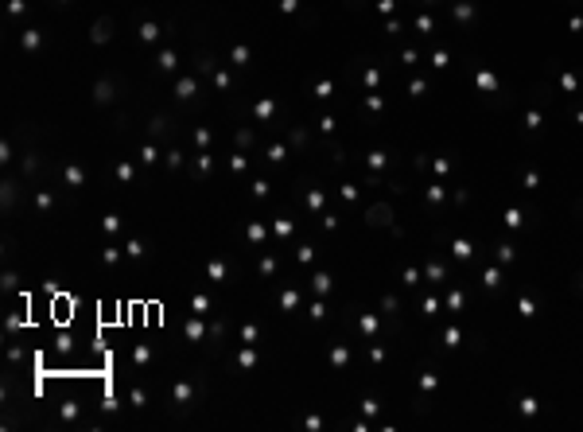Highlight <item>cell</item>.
Returning <instances> with one entry per match:
<instances>
[{"label":"cell","mask_w":583,"mask_h":432,"mask_svg":"<svg viewBox=\"0 0 583 432\" xmlns=\"http://www.w3.org/2000/svg\"><path fill=\"white\" fill-rule=\"evenodd\" d=\"M58 4H66V0H58Z\"/></svg>","instance_id":"816d5d0a"},{"label":"cell","mask_w":583,"mask_h":432,"mask_svg":"<svg viewBox=\"0 0 583 432\" xmlns=\"http://www.w3.org/2000/svg\"><path fill=\"white\" fill-rule=\"evenodd\" d=\"M125 253H128V257H136V261H140V257H144V253H148V249H144V242H136V238H132V242H128V245H125Z\"/></svg>","instance_id":"7402d4cb"},{"label":"cell","mask_w":583,"mask_h":432,"mask_svg":"<svg viewBox=\"0 0 583 432\" xmlns=\"http://www.w3.org/2000/svg\"><path fill=\"white\" fill-rule=\"evenodd\" d=\"M229 167H233V171H245V167H249V160H245V156H241V152H237V156H233V160H229Z\"/></svg>","instance_id":"ab89813d"},{"label":"cell","mask_w":583,"mask_h":432,"mask_svg":"<svg viewBox=\"0 0 583 432\" xmlns=\"http://www.w3.org/2000/svg\"><path fill=\"white\" fill-rule=\"evenodd\" d=\"M62 179H66V187H82V183H86V167L66 163V167H62Z\"/></svg>","instance_id":"5b68a950"},{"label":"cell","mask_w":583,"mask_h":432,"mask_svg":"<svg viewBox=\"0 0 583 432\" xmlns=\"http://www.w3.org/2000/svg\"><path fill=\"white\" fill-rule=\"evenodd\" d=\"M199 74H214V62H210V58H206V54H203V58H199Z\"/></svg>","instance_id":"ee69618b"},{"label":"cell","mask_w":583,"mask_h":432,"mask_svg":"<svg viewBox=\"0 0 583 432\" xmlns=\"http://www.w3.org/2000/svg\"><path fill=\"white\" fill-rule=\"evenodd\" d=\"M35 171H39V160L27 152V160H24V175H35Z\"/></svg>","instance_id":"e575fe53"},{"label":"cell","mask_w":583,"mask_h":432,"mask_svg":"<svg viewBox=\"0 0 583 432\" xmlns=\"http://www.w3.org/2000/svg\"><path fill=\"white\" fill-rule=\"evenodd\" d=\"M136 35H140V43H156L159 35H163V27H159V24H152V20H148V24H140V31H136Z\"/></svg>","instance_id":"8992f818"},{"label":"cell","mask_w":583,"mask_h":432,"mask_svg":"<svg viewBox=\"0 0 583 432\" xmlns=\"http://www.w3.org/2000/svg\"><path fill=\"white\" fill-rule=\"evenodd\" d=\"M39 43H43V35H39L35 27H27V31L20 35V47H24V51H39Z\"/></svg>","instance_id":"52a82bcc"},{"label":"cell","mask_w":583,"mask_h":432,"mask_svg":"<svg viewBox=\"0 0 583 432\" xmlns=\"http://www.w3.org/2000/svg\"><path fill=\"white\" fill-rule=\"evenodd\" d=\"M148 358H152V351H148V347H144V343H140V347H136V351H132V362H136V366H144V362H148Z\"/></svg>","instance_id":"4316f807"},{"label":"cell","mask_w":583,"mask_h":432,"mask_svg":"<svg viewBox=\"0 0 583 432\" xmlns=\"http://www.w3.org/2000/svg\"><path fill=\"white\" fill-rule=\"evenodd\" d=\"M237 144H241V148H249V144H253V133H249V129H241V133H237Z\"/></svg>","instance_id":"60d3db41"},{"label":"cell","mask_w":583,"mask_h":432,"mask_svg":"<svg viewBox=\"0 0 583 432\" xmlns=\"http://www.w3.org/2000/svg\"><path fill=\"white\" fill-rule=\"evenodd\" d=\"M261 238H265V222H253L249 226V242H261Z\"/></svg>","instance_id":"1f68e13d"},{"label":"cell","mask_w":583,"mask_h":432,"mask_svg":"<svg viewBox=\"0 0 583 432\" xmlns=\"http://www.w3.org/2000/svg\"><path fill=\"white\" fill-rule=\"evenodd\" d=\"M280 8H284V12H296V8H300V0H280Z\"/></svg>","instance_id":"f907efd6"},{"label":"cell","mask_w":583,"mask_h":432,"mask_svg":"<svg viewBox=\"0 0 583 432\" xmlns=\"http://www.w3.org/2000/svg\"><path fill=\"white\" fill-rule=\"evenodd\" d=\"M580 284H583V276H580Z\"/></svg>","instance_id":"f5cc1de1"},{"label":"cell","mask_w":583,"mask_h":432,"mask_svg":"<svg viewBox=\"0 0 583 432\" xmlns=\"http://www.w3.org/2000/svg\"><path fill=\"white\" fill-rule=\"evenodd\" d=\"M272 113H276V102H272V98H261V102H257V121H268Z\"/></svg>","instance_id":"5bb4252c"},{"label":"cell","mask_w":583,"mask_h":432,"mask_svg":"<svg viewBox=\"0 0 583 432\" xmlns=\"http://www.w3.org/2000/svg\"><path fill=\"white\" fill-rule=\"evenodd\" d=\"M253 362H257V354H253L249 347H245V351H237V366H241V370H249Z\"/></svg>","instance_id":"603a6c76"},{"label":"cell","mask_w":583,"mask_h":432,"mask_svg":"<svg viewBox=\"0 0 583 432\" xmlns=\"http://www.w3.org/2000/svg\"><path fill=\"white\" fill-rule=\"evenodd\" d=\"M191 308H195V316H206V312H210V296H206V292H195V296H191Z\"/></svg>","instance_id":"30bf717a"},{"label":"cell","mask_w":583,"mask_h":432,"mask_svg":"<svg viewBox=\"0 0 583 432\" xmlns=\"http://www.w3.org/2000/svg\"><path fill=\"white\" fill-rule=\"evenodd\" d=\"M4 292H16V272H12V269L4 272Z\"/></svg>","instance_id":"7bdbcfd3"},{"label":"cell","mask_w":583,"mask_h":432,"mask_svg":"<svg viewBox=\"0 0 583 432\" xmlns=\"http://www.w3.org/2000/svg\"><path fill=\"white\" fill-rule=\"evenodd\" d=\"M315 292H319V296L330 292V276H327V272H319V276H315Z\"/></svg>","instance_id":"83f0119b"},{"label":"cell","mask_w":583,"mask_h":432,"mask_svg":"<svg viewBox=\"0 0 583 432\" xmlns=\"http://www.w3.org/2000/svg\"><path fill=\"white\" fill-rule=\"evenodd\" d=\"M330 362H334V366H346V347H334V351H330Z\"/></svg>","instance_id":"d6a6232c"},{"label":"cell","mask_w":583,"mask_h":432,"mask_svg":"<svg viewBox=\"0 0 583 432\" xmlns=\"http://www.w3.org/2000/svg\"><path fill=\"white\" fill-rule=\"evenodd\" d=\"M261 272H276V257H265V261H261Z\"/></svg>","instance_id":"681fc988"},{"label":"cell","mask_w":583,"mask_h":432,"mask_svg":"<svg viewBox=\"0 0 583 432\" xmlns=\"http://www.w3.org/2000/svg\"><path fill=\"white\" fill-rule=\"evenodd\" d=\"M191 397H195V385H191V381H175V389H171V401H175L179 409H187V405H191Z\"/></svg>","instance_id":"3957f363"},{"label":"cell","mask_w":583,"mask_h":432,"mask_svg":"<svg viewBox=\"0 0 583 432\" xmlns=\"http://www.w3.org/2000/svg\"><path fill=\"white\" fill-rule=\"evenodd\" d=\"M206 276H210L214 284H222L226 280V261H206Z\"/></svg>","instance_id":"8fae6325"},{"label":"cell","mask_w":583,"mask_h":432,"mask_svg":"<svg viewBox=\"0 0 583 432\" xmlns=\"http://www.w3.org/2000/svg\"><path fill=\"white\" fill-rule=\"evenodd\" d=\"M296 304H300V292H296V288H288V292L280 296V308H284V312H292Z\"/></svg>","instance_id":"ac0fdd59"},{"label":"cell","mask_w":583,"mask_h":432,"mask_svg":"<svg viewBox=\"0 0 583 432\" xmlns=\"http://www.w3.org/2000/svg\"><path fill=\"white\" fill-rule=\"evenodd\" d=\"M35 203H39V211H51V207H54V195H51V191H39V199H35Z\"/></svg>","instance_id":"f546056e"},{"label":"cell","mask_w":583,"mask_h":432,"mask_svg":"<svg viewBox=\"0 0 583 432\" xmlns=\"http://www.w3.org/2000/svg\"><path fill=\"white\" fill-rule=\"evenodd\" d=\"M144 401H148V397H144V389H140V385H132V389H128V405H132V409H144Z\"/></svg>","instance_id":"d6986e66"},{"label":"cell","mask_w":583,"mask_h":432,"mask_svg":"<svg viewBox=\"0 0 583 432\" xmlns=\"http://www.w3.org/2000/svg\"><path fill=\"white\" fill-rule=\"evenodd\" d=\"M167 133V121L163 117H152V129H148V136H163Z\"/></svg>","instance_id":"f1b7e54d"},{"label":"cell","mask_w":583,"mask_h":432,"mask_svg":"<svg viewBox=\"0 0 583 432\" xmlns=\"http://www.w3.org/2000/svg\"><path fill=\"white\" fill-rule=\"evenodd\" d=\"M195 90H199V82H195V78H179V82H175V94H179L183 102H191V98H195Z\"/></svg>","instance_id":"ba28073f"},{"label":"cell","mask_w":583,"mask_h":432,"mask_svg":"<svg viewBox=\"0 0 583 432\" xmlns=\"http://www.w3.org/2000/svg\"><path fill=\"white\" fill-rule=\"evenodd\" d=\"M90 39H94V43H109V39H113V16H101V20L94 24Z\"/></svg>","instance_id":"7a4b0ae2"},{"label":"cell","mask_w":583,"mask_h":432,"mask_svg":"<svg viewBox=\"0 0 583 432\" xmlns=\"http://www.w3.org/2000/svg\"><path fill=\"white\" fill-rule=\"evenodd\" d=\"M521 413H529V417L536 413V401H532V397H521Z\"/></svg>","instance_id":"7dc6e473"},{"label":"cell","mask_w":583,"mask_h":432,"mask_svg":"<svg viewBox=\"0 0 583 432\" xmlns=\"http://www.w3.org/2000/svg\"><path fill=\"white\" fill-rule=\"evenodd\" d=\"M311 257H315L311 245H300V249H296V261H311Z\"/></svg>","instance_id":"f35d334b"},{"label":"cell","mask_w":583,"mask_h":432,"mask_svg":"<svg viewBox=\"0 0 583 432\" xmlns=\"http://www.w3.org/2000/svg\"><path fill=\"white\" fill-rule=\"evenodd\" d=\"M455 257H471V242H455Z\"/></svg>","instance_id":"b9f144b4"},{"label":"cell","mask_w":583,"mask_h":432,"mask_svg":"<svg viewBox=\"0 0 583 432\" xmlns=\"http://www.w3.org/2000/svg\"><path fill=\"white\" fill-rule=\"evenodd\" d=\"M272 230H276V234H292V222H288V218H276Z\"/></svg>","instance_id":"74e56055"},{"label":"cell","mask_w":583,"mask_h":432,"mask_svg":"<svg viewBox=\"0 0 583 432\" xmlns=\"http://www.w3.org/2000/svg\"><path fill=\"white\" fill-rule=\"evenodd\" d=\"M163 160H167V167H171V171H179V167H183V152H179V148H171Z\"/></svg>","instance_id":"d4e9b609"},{"label":"cell","mask_w":583,"mask_h":432,"mask_svg":"<svg viewBox=\"0 0 583 432\" xmlns=\"http://www.w3.org/2000/svg\"><path fill=\"white\" fill-rule=\"evenodd\" d=\"M156 66H159V70H175V51H171V47H163L159 58H156Z\"/></svg>","instance_id":"9a60e30c"},{"label":"cell","mask_w":583,"mask_h":432,"mask_svg":"<svg viewBox=\"0 0 583 432\" xmlns=\"http://www.w3.org/2000/svg\"><path fill=\"white\" fill-rule=\"evenodd\" d=\"M506 226H509V230H517V226H521V215H517V211H509V215H506Z\"/></svg>","instance_id":"bcb514c9"},{"label":"cell","mask_w":583,"mask_h":432,"mask_svg":"<svg viewBox=\"0 0 583 432\" xmlns=\"http://www.w3.org/2000/svg\"><path fill=\"white\" fill-rule=\"evenodd\" d=\"M471 12H475L471 4H455V20H471Z\"/></svg>","instance_id":"d590c367"},{"label":"cell","mask_w":583,"mask_h":432,"mask_svg":"<svg viewBox=\"0 0 583 432\" xmlns=\"http://www.w3.org/2000/svg\"><path fill=\"white\" fill-rule=\"evenodd\" d=\"M24 12H27L24 0H8V16H24Z\"/></svg>","instance_id":"4dcf8cb0"},{"label":"cell","mask_w":583,"mask_h":432,"mask_svg":"<svg viewBox=\"0 0 583 432\" xmlns=\"http://www.w3.org/2000/svg\"><path fill=\"white\" fill-rule=\"evenodd\" d=\"M117 261H121V249H117V245H105V249H101V265H109V269H113Z\"/></svg>","instance_id":"e0dca14e"},{"label":"cell","mask_w":583,"mask_h":432,"mask_svg":"<svg viewBox=\"0 0 583 432\" xmlns=\"http://www.w3.org/2000/svg\"><path fill=\"white\" fill-rule=\"evenodd\" d=\"M389 222V207H373L370 211V226H385Z\"/></svg>","instance_id":"ffe728a7"},{"label":"cell","mask_w":583,"mask_h":432,"mask_svg":"<svg viewBox=\"0 0 583 432\" xmlns=\"http://www.w3.org/2000/svg\"><path fill=\"white\" fill-rule=\"evenodd\" d=\"M132 175H136V167H132V163H125V160L117 163V179H121V183H132Z\"/></svg>","instance_id":"44dd1931"},{"label":"cell","mask_w":583,"mask_h":432,"mask_svg":"<svg viewBox=\"0 0 583 432\" xmlns=\"http://www.w3.org/2000/svg\"><path fill=\"white\" fill-rule=\"evenodd\" d=\"M195 140H199V148H206L210 144V129H195Z\"/></svg>","instance_id":"8d00e7d4"},{"label":"cell","mask_w":583,"mask_h":432,"mask_svg":"<svg viewBox=\"0 0 583 432\" xmlns=\"http://www.w3.org/2000/svg\"><path fill=\"white\" fill-rule=\"evenodd\" d=\"M315 98H330V82H319V86H315Z\"/></svg>","instance_id":"c3c4849f"},{"label":"cell","mask_w":583,"mask_h":432,"mask_svg":"<svg viewBox=\"0 0 583 432\" xmlns=\"http://www.w3.org/2000/svg\"><path fill=\"white\" fill-rule=\"evenodd\" d=\"M159 160V148H156V144H152V140H148V144H144V148H140V163H144V167H152V163H156Z\"/></svg>","instance_id":"7c38bea8"},{"label":"cell","mask_w":583,"mask_h":432,"mask_svg":"<svg viewBox=\"0 0 583 432\" xmlns=\"http://www.w3.org/2000/svg\"><path fill=\"white\" fill-rule=\"evenodd\" d=\"M229 62H233V66H245V62H249V47H241V43H237V47L229 51Z\"/></svg>","instance_id":"2e32d148"},{"label":"cell","mask_w":583,"mask_h":432,"mask_svg":"<svg viewBox=\"0 0 583 432\" xmlns=\"http://www.w3.org/2000/svg\"><path fill=\"white\" fill-rule=\"evenodd\" d=\"M502 284V272L498 269H486V288H498Z\"/></svg>","instance_id":"836d02e7"},{"label":"cell","mask_w":583,"mask_h":432,"mask_svg":"<svg viewBox=\"0 0 583 432\" xmlns=\"http://www.w3.org/2000/svg\"><path fill=\"white\" fill-rule=\"evenodd\" d=\"M203 335H206V324H203V316H195V320L187 324V339H191V343H199Z\"/></svg>","instance_id":"9c48e42d"},{"label":"cell","mask_w":583,"mask_h":432,"mask_svg":"<svg viewBox=\"0 0 583 432\" xmlns=\"http://www.w3.org/2000/svg\"><path fill=\"white\" fill-rule=\"evenodd\" d=\"M16 191H20V183H16V179H4V207H8V211L16 207Z\"/></svg>","instance_id":"4fadbf2b"},{"label":"cell","mask_w":583,"mask_h":432,"mask_svg":"<svg viewBox=\"0 0 583 432\" xmlns=\"http://www.w3.org/2000/svg\"><path fill=\"white\" fill-rule=\"evenodd\" d=\"M51 320H58V324L70 320V300L66 296H51Z\"/></svg>","instance_id":"277c9868"},{"label":"cell","mask_w":583,"mask_h":432,"mask_svg":"<svg viewBox=\"0 0 583 432\" xmlns=\"http://www.w3.org/2000/svg\"><path fill=\"white\" fill-rule=\"evenodd\" d=\"M210 171H214V156L203 152V156H199V175H210Z\"/></svg>","instance_id":"484cf974"},{"label":"cell","mask_w":583,"mask_h":432,"mask_svg":"<svg viewBox=\"0 0 583 432\" xmlns=\"http://www.w3.org/2000/svg\"><path fill=\"white\" fill-rule=\"evenodd\" d=\"M113 98H117V82H113V78H101V82L94 86V102H98V106H109Z\"/></svg>","instance_id":"6da1fadb"},{"label":"cell","mask_w":583,"mask_h":432,"mask_svg":"<svg viewBox=\"0 0 583 432\" xmlns=\"http://www.w3.org/2000/svg\"><path fill=\"white\" fill-rule=\"evenodd\" d=\"M253 195H257V199H265V195H268V183H265V179H257V183H253Z\"/></svg>","instance_id":"f6af8a7d"},{"label":"cell","mask_w":583,"mask_h":432,"mask_svg":"<svg viewBox=\"0 0 583 432\" xmlns=\"http://www.w3.org/2000/svg\"><path fill=\"white\" fill-rule=\"evenodd\" d=\"M101 230H105V234H117V230H121V215H105L101 218Z\"/></svg>","instance_id":"cb8c5ba5"}]
</instances>
